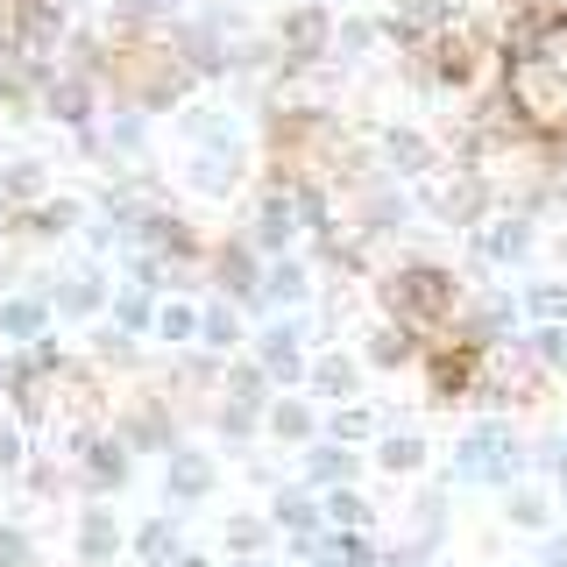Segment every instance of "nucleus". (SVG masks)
Segmentation results:
<instances>
[{
	"instance_id": "nucleus-3",
	"label": "nucleus",
	"mask_w": 567,
	"mask_h": 567,
	"mask_svg": "<svg viewBox=\"0 0 567 567\" xmlns=\"http://www.w3.org/2000/svg\"><path fill=\"white\" fill-rule=\"evenodd\" d=\"M419 362H425V383H433V398L454 404V398H468V390H475V377H483V362H489V348H475L468 333H461V341L419 348Z\"/></svg>"
},
{
	"instance_id": "nucleus-31",
	"label": "nucleus",
	"mask_w": 567,
	"mask_h": 567,
	"mask_svg": "<svg viewBox=\"0 0 567 567\" xmlns=\"http://www.w3.org/2000/svg\"><path fill=\"white\" fill-rule=\"evenodd\" d=\"M404 220H412V206H404L390 185H369V227H362V235H398Z\"/></svg>"
},
{
	"instance_id": "nucleus-30",
	"label": "nucleus",
	"mask_w": 567,
	"mask_h": 567,
	"mask_svg": "<svg viewBox=\"0 0 567 567\" xmlns=\"http://www.w3.org/2000/svg\"><path fill=\"white\" fill-rule=\"evenodd\" d=\"M539 369H567V319H539V333L532 341H518Z\"/></svg>"
},
{
	"instance_id": "nucleus-33",
	"label": "nucleus",
	"mask_w": 567,
	"mask_h": 567,
	"mask_svg": "<svg viewBox=\"0 0 567 567\" xmlns=\"http://www.w3.org/2000/svg\"><path fill=\"white\" fill-rule=\"evenodd\" d=\"M106 22H114V29H135V35H150L156 22H164V0H106Z\"/></svg>"
},
{
	"instance_id": "nucleus-44",
	"label": "nucleus",
	"mask_w": 567,
	"mask_h": 567,
	"mask_svg": "<svg viewBox=\"0 0 567 567\" xmlns=\"http://www.w3.org/2000/svg\"><path fill=\"white\" fill-rule=\"evenodd\" d=\"M262 546H270V525H262V518H235V525H227V554H262Z\"/></svg>"
},
{
	"instance_id": "nucleus-4",
	"label": "nucleus",
	"mask_w": 567,
	"mask_h": 567,
	"mask_svg": "<svg viewBox=\"0 0 567 567\" xmlns=\"http://www.w3.org/2000/svg\"><path fill=\"white\" fill-rule=\"evenodd\" d=\"M327 43H333V14L319 8V0H298V8L277 22V50H284L277 64H319Z\"/></svg>"
},
{
	"instance_id": "nucleus-51",
	"label": "nucleus",
	"mask_w": 567,
	"mask_h": 567,
	"mask_svg": "<svg viewBox=\"0 0 567 567\" xmlns=\"http://www.w3.org/2000/svg\"><path fill=\"white\" fill-rule=\"evenodd\" d=\"M319 567H341V560H327V554H319Z\"/></svg>"
},
{
	"instance_id": "nucleus-52",
	"label": "nucleus",
	"mask_w": 567,
	"mask_h": 567,
	"mask_svg": "<svg viewBox=\"0 0 567 567\" xmlns=\"http://www.w3.org/2000/svg\"><path fill=\"white\" fill-rule=\"evenodd\" d=\"M560 262H567V235H560Z\"/></svg>"
},
{
	"instance_id": "nucleus-37",
	"label": "nucleus",
	"mask_w": 567,
	"mask_h": 567,
	"mask_svg": "<svg viewBox=\"0 0 567 567\" xmlns=\"http://www.w3.org/2000/svg\"><path fill=\"white\" fill-rule=\"evenodd\" d=\"M156 341H171V348H185V341H199V312L192 306H156Z\"/></svg>"
},
{
	"instance_id": "nucleus-41",
	"label": "nucleus",
	"mask_w": 567,
	"mask_h": 567,
	"mask_svg": "<svg viewBox=\"0 0 567 567\" xmlns=\"http://www.w3.org/2000/svg\"><path fill=\"white\" fill-rule=\"evenodd\" d=\"M525 312H532V319H567V277L532 284V291H525Z\"/></svg>"
},
{
	"instance_id": "nucleus-19",
	"label": "nucleus",
	"mask_w": 567,
	"mask_h": 567,
	"mask_svg": "<svg viewBox=\"0 0 567 567\" xmlns=\"http://www.w3.org/2000/svg\"><path fill=\"white\" fill-rule=\"evenodd\" d=\"M270 525L291 532V539H319V496H312V489H277Z\"/></svg>"
},
{
	"instance_id": "nucleus-15",
	"label": "nucleus",
	"mask_w": 567,
	"mask_h": 567,
	"mask_svg": "<svg viewBox=\"0 0 567 567\" xmlns=\"http://www.w3.org/2000/svg\"><path fill=\"white\" fill-rule=\"evenodd\" d=\"M354 468H362V454H354L348 440H312V454H306V483H312V489L354 483Z\"/></svg>"
},
{
	"instance_id": "nucleus-25",
	"label": "nucleus",
	"mask_w": 567,
	"mask_h": 567,
	"mask_svg": "<svg viewBox=\"0 0 567 567\" xmlns=\"http://www.w3.org/2000/svg\"><path fill=\"white\" fill-rule=\"evenodd\" d=\"M369 362H377V369H404V362H419V333L390 319V327L369 333Z\"/></svg>"
},
{
	"instance_id": "nucleus-27",
	"label": "nucleus",
	"mask_w": 567,
	"mask_h": 567,
	"mask_svg": "<svg viewBox=\"0 0 567 567\" xmlns=\"http://www.w3.org/2000/svg\"><path fill=\"white\" fill-rule=\"evenodd\" d=\"M199 341H206L213 354H235V348H241V312H235V306H206V312H199Z\"/></svg>"
},
{
	"instance_id": "nucleus-34",
	"label": "nucleus",
	"mask_w": 567,
	"mask_h": 567,
	"mask_svg": "<svg viewBox=\"0 0 567 567\" xmlns=\"http://www.w3.org/2000/svg\"><path fill=\"white\" fill-rule=\"evenodd\" d=\"M114 327H128V333H150V327H156V291H135V284H128V291L114 298Z\"/></svg>"
},
{
	"instance_id": "nucleus-10",
	"label": "nucleus",
	"mask_w": 567,
	"mask_h": 567,
	"mask_svg": "<svg viewBox=\"0 0 567 567\" xmlns=\"http://www.w3.org/2000/svg\"><path fill=\"white\" fill-rule=\"evenodd\" d=\"M532 256V220L525 213H496V220L475 235V262L483 270H504V262H525Z\"/></svg>"
},
{
	"instance_id": "nucleus-46",
	"label": "nucleus",
	"mask_w": 567,
	"mask_h": 567,
	"mask_svg": "<svg viewBox=\"0 0 567 567\" xmlns=\"http://www.w3.org/2000/svg\"><path fill=\"white\" fill-rule=\"evenodd\" d=\"M0 567H35V539L22 525H0Z\"/></svg>"
},
{
	"instance_id": "nucleus-22",
	"label": "nucleus",
	"mask_w": 567,
	"mask_h": 567,
	"mask_svg": "<svg viewBox=\"0 0 567 567\" xmlns=\"http://www.w3.org/2000/svg\"><path fill=\"white\" fill-rule=\"evenodd\" d=\"M383 164L398 177H419L425 164H433V142H425L419 128H383Z\"/></svg>"
},
{
	"instance_id": "nucleus-39",
	"label": "nucleus",
	"mask_w": 567,
	"mask_h": 567,
	"mask_svg": "<svg viewBox=\"0 0 567 567\" xmlns=\"http://www.w3.org/2000/svg\"><path fill=\"white\" fill-rule=\"evenodd\" d=\"M121 440H128V447H171V419L150 404V412H135L128 425H121Z\"/></svg>"
},
{
	"instance_id": "nucleus-38",
	"label": "nucleus",
	"mask_w": 567,
	"mask_h": 567,
	"mask_svg": "<svg viewBox=\"0 0 567 567\" xmlns=\"http://www.w3.org/2000/svg\"><path fill=\"white\" fill-rule=\"evenodd\" d=\"M185 135L199 142V150H213V142H235V121H227L220 106H192V114H185Z\"/></svg>"
},
{
	"instance_id": "nucleus-53",
	"label": "nucleus",
	"mask_w": 567,
	"mask_h": 567,
	"mask_svg": "<svg viewBox=\"0 0 567 567\" xmlns=\"http://www.w3.org/2000/svg\"><path fill=\"white\" fill-rule=\"evenodd\" d=\"M419 567H440V560H419Z\"/></svg>"
},
{
	"instance_id": "nucleus-18",
	"label": "nucleus",
	"mask_w": 567,
	"mask_h": 567,
	"mask_svg": "<svg viewBox=\"0 0 567 567\" xmlns=\"http://www.w3.org/2000/svg\"><path fill=\"white\" fill-rule=\"evenodd\" d=\"M377 43H383V22H377V14H341V22H333V43H327V58H341V64H362Z\"/></svg>"
},
{
	"instance_id": "nucleus-17",
	"label": "nucleus",
	"mask_w": 567,
	"mask_h": 567,
	"mask_svg": "<svg viewBox=\"0 0 567 567\" xmlns=\"http://www.w3.org/2000/svg\"><path fill=\"white\" fill-rule=\"evenodd\" d=\"M114 554H121L114 511H79V560L85 567H114Z\"/></svg>"
},
{
	"instance_id": "nucleus-50",
	"label": "nucleus",
	"mask_w": 567,
	"mask_h": 567,
	"mask_svg": "<svg viewBox=\"0 0 567 567\" xmlns=\"http://www.w3.org/2000/svg\"><path fill=\"white\" fill-rule=\"evenodd\" d=\"M171 567H213V560H206V554H177Z\"/></svg>"
},
{
	"instance_id": "nucleus-21",
	"label": "nucleus",
	"mask_w": 567,
	"mask_h": 567,
	"mask_svg": "<svg viewBox=\"0 0 567 567\" xmlns=\"http://www.w3.org/2000/svg\"><path fill=\"white\" fill-rule=\"evenodd\" d=\"M319 518H327L333 532H369V518H377V504H369L362 489L333 483V489H327V504H319Z\"/></svg>"
},
{
	"instance_id": "nucleus-35",
	"label": "nucleus",
	"mask_w": 567,
	"mask_h": 567,
	"mask_svg": "<svg viewBox=\"0 0 567 567\" xmlns=\"http://www.w3.org/2000/svg\"><path fill=\"white\" fill-rule=\"evenodd\" d=\"M312 425H319V419H312V404H306V398L270 404V433H277V440H312Z\"/></svg>"
},
{
	"instance_id": "nucleus-32",
	"label": "nucleus",
	"mask_w": 567,
	"mask_h": 567,
	"mask_svg": "<svg viewBox=\"0 0 567 567\" xmlns=\"http://www.w3.org/2000/svg\"><path fill=\"white\" fill-rule=\"evenodd\" d=\"M135 554L150 560V567H171V560H177V525H171V518H150V525L135 532Z\"/></svg>"
},
{
	"instance_id": "nucleus-45",
	"label": "nucleus",
	"mask_w": 567,
	"mask_h": 567,
	"mask_svg": "<svg viewBox=\"0 0 567 567\" xmlns=\"http://www.w3.org/2000/svg\"><path fill=\"white\" fill-rule=\"evenodd\" d=\"M369 433H377V412H369V404H348V412H333V440H348V447H354V440H369Z\"/></svg>"
},
{
	"instance_id": "nucleus-23",
	"label": "nucleus",
	"mask_w": 567,
	"mask_h": 567,
	"mask_svg": "<svg viewBox=\"0 0 567 567\" xmlns=\"http://www.w3.org/2000/svg\"><path fill=\"white\" fill-rule=\"evenodd\" d=\"M483 206H489V185H483V171H461V185L440 199V213H447V227H475L483 220Z\"/></svg>"
},
{
	"instance_id": "nucleus-29",
	"label": "nucleus",
	"mask_w": 567,
	"mask_h": 567,
	"mask_svg": "<svg viewBox=\"0 0 567 567\" xmlns=\"http://www.w3.org/2000/svg\"><path fill=\"white\" fill-rule=\"evenodd\" d=\"M504 518L518 525V532H546V518H554V504H546L539 489H511V483H504Z\"/></svg>"
},
{
	"instance_id": "nucleus-7",
	"label": "nucleus",
	"mask_w": 567,
	"mask_h": 567,
	"mask_svg": "<svg viewBox=\"0 0 567 567\" xmlns=\"http://www.w3.org/2000/svg\"><path fill=\"white\" fill-rule=\"evenodd\" d=\"M35 100H43L50 121H64V128H93V79H79V71H43V85H35Z\"/></svg>"
},
{
	"instance_id": "nucleus-6",
	"label": "nucleus",
	"mask_w": 567,
	"mask_h": 567,
	"mask_svg": "<svg viewBox=\"0 0 567 567\" xmlns=\"http://www.w3.org/2000/svg\"><path fill=\"white\" fill-rule=\"evenodd\" d=\"M213 277H220V291L235 298V306H256L262 298V248L256 241H220L213 248Z\"/></svg>"
},
{
	"instance_id": "nucleus-16",
	"label": "nucleus",
	"mask_w": 567,
	"mask_h": 567,
	"mask_svg": "<svg viewBox=\"0 0 567 567\" xmlns=\"http://www.w3.org/2000/svg\"><path fill=\"white\" fill-rule=\"evenodd\" d=\"M100 306H106V284H100V270H79V277L50 284V312H64V319H93Z\"/></svg>"
},
{
	"instance_id": "nucleus-5",
	"label": "nucleus",
	"mask_w": 567,
	"mask_h": 567,
	"mask_svg": "<svg viewBox=\"0 0 567 567\" xmlns=\"http://www.w3.org/2000/svg\"><path fill=\"white\" fill-rule=\"evenodd\" d=\"M135 241L150 248V256H164L171 270H177V262H192V256H199V235H192V220H185V213H171V206H142V227H135Z\"/></svg>"
},
{
	"instance_id": "nucleus-1",
	"label": "nucleus",
	"mask_w": 567,
	"mask_h": 567,
	"mask_svg": "<svg viewBox=\"0 0 567 567\" xmlns=\"http://www.w3.org/2000/svg\"><path fill=\"white\" fill-rule=\"evenodd\" d=\"M454 306H461V284H454V270H440V262H404V270L383 277V312L412 333L454 319Z\"/></svg>"
},
{
	"instance_id": "nucleus-11",
	"label": "nucleus",
	"mask_w": 567,
	"mask_h": 567,
	"mask_svg": "<svg viewBox=\"0 0 567 567\" xmlns=\"http://www.w3.org/2000/svg\"><path fill=\"white\" fill-rule=\"evenodd\" d=\"M298 235V206H291V185H270L262 192V206H256V227H248V241L262 248V256H284Z\"/></svg>"
},
{
	"instance_id": "nucleus-20",
	"label": "nucleus",
	"mask_w": 567,
	"mask_h": 567,
	"mask_svg": "<svg viewBox=\"0 0 567 567\" xmlns=\"http://www.w3.org/2000/svg\"><path fill=\"white\" fill-rule=\"evenodd\" d=\"M14 220H22V235H35V241H58V235L79 227V206H71V199H35V206L14 213Z\"/></svg>"
},
{
	"instance_id": "nucleus-28",
	"label": "nucleus",
	"mask_w": 567,
	"mask_h": 567,
	"mask_svg": "<svg viewBox=\"0 0 567 567\" xmlns=\"http://www.w3.org/2000/svg\"><path fill=\"white\" fill-rule=\"evenodd\" d=\"M43 199V164H14V171H0V206L8 213H22Z\"/></svg>"
},
{
	"instance_id": "nucleus-40",
	"label": "nucleus",
	"mask_w": 567,
	"mask_h": 567,
	"mask_svg": "<svg viewBox=\"0 0 567 567\" xmlns=\"http://www.w3.org/2000/svg\"><path fill=\"white\" fill-rule=\"evenodd\" d=\"M142 142H150L142 106H121V114H114V142H106V150H114V156H142Z\"/></svg>"
},
{
	"instance_id": "nucleus-43",
	"label": "nucleus",
	"mask_w": 567,
	"mask_h": 567,
	"mask_svg": "<svg viewBox=\"0 0 567 567\" xmlns=\"http://www.w3.org/2000/svg\"><path fill=\"white\" fill-rule=\"evenodd\" d=\"M93 348H100V362H135V333H128V327H114V319H106V327L93 333Z\"/></svg>"
},
{
	"instance_id": "nucleus-36",
	"label": "nucleus",
	"mask_w": 567,
	"mask_h": 567,
	"mask_svg": "<svg viewBox=\"0 0 567 567\" xmlns=\"http://www.w3.org/2000/svg\"><path fill=\"white\" fill-rule=\"evenodd\" d=\"M377 461H383L390 475H412L419 461H425V440H419V433H383V447H377Z\"/></svg>"
},
{
	"instance_id": "nucleus-2",
	"label": "nucleus",
	"mask_w": 567,
	"mask_h": 567,
	"mask_svg": "<svg viewBox=\"0 0 567 567\" xmlns=\"http://www.w3.org/2000/svg\"><path fill=\"white\" fill-rule=\"evenodd\" d=\"M518 468H525V447H518V433H511L504 419L475 425V433L454 447V475H461V483H518Z\"/></svg>"
},
{
	"instance_id": "nucleus-12",
	"label": "nucleus",
	"mask_w": 567,
	"mask_h": 567,
	"mask_svg": "<svg viewBox=\"0 0 567 567\" xmlns=\"http://www.w3.org/2000/svg\"><path fill=\"white\" fill-rule=\"evenodd\" d=\"M164 496H171V504H199V496H213V454L171 447V461H164Z\"/></svg>"
},
{
	"instance_id": "nucleus-54",
	"label": "nucleus",
	"mask_w": 567,
	"mask_h": 567,
	"mask_svg": "<svg viewBox=\"0 0 567 567\" xmlns=\"http://www.w3.org/2000/svg\"><path fill=\"white\" fill-rule=\"evenodd\" d=\"M164 8H171V0H164Z\"/></svg>"
},
{
	"instance_id": "nucleus-8",
	"label": "nucleus",
	"mask_w": 567,
	"mask_h": 567,
	"mask_svg": "<svg viewBox=\"0 0 567 567\" xmlns=\"http://www.w3.org/2000/svg\"><path fill=\"white\" fill-rule=\"evenodd\" d=\"M256 354H262V377H277V383H298L306 377V327L298 319H270L262 327V341H256Z\"/></svg>"
},
{
	"instance_id": "nucleus-48",
	"label": "nucleus",
	"mask_w": 567,
	"mask_h": 567,
	"mask_svg": "<svg viewBox=\"0 0 567 567\" xmlns=\"http://www.w3.org/2000/svg\"><path fill=\"white\" fill-rule=\"evenodd\" d=\"M227 383H235V398H256V404H262V383H270V377L241 362V369H227Z\"/></svg>"
},
{
	"instance_id": "nucleus-42",
	"label": "nucleus",
	"mask_w": 567,
	"mask_h": 567,
	"mask_svg": "<svg viewBox=\"0 0 567 567\" xmlns=\"http://www.w3.org/2000/svg\"><path fill=\"white\" fill-rule=\"evenodd\" d=\"M256 425H262V404L256 398H227V412H220V433L227 440H248Z\"/></svg>"
},
{
	"instance_id": "nucleus-14",
	"label": "nucleus",
	"mask_w": 567,
	"mask_h": 567,
	"mask_svg": "<svg viewBox=\"0 0 567 567\" xmlns=\"http://www.w3.org/2000/svg\"><path fill=\"white\" fill-rule=\"evenodd\" d=\"M43 333H50V291L0 298V341H43Z\"/></svg>"
},
{
	"instance_id": "nucleus-47",
	"label": "nucleus",
	"mask_w": 567,
	"mask_h": 567,
	"mask_svg": "<svg viewBox=\"0 0 567 567\" xmlns=\"http://www.w3.org/2000/svg\"><path fill=\"white\" fill-rule=\"evenodd\" d=\"M29 461V440H22V425L14 419H0V475H14Z\"/></svg>"
},
{
	"instance_id": "nucleus-13",
	"label": "nucleus",
	"mask_w": 567,
	"mask_h": 567,
	"mask_svg": "<svg viewBox=\"0 0 567 567\" xmlns=\"http://www.w3.org/2000/svg\"><path fill=\"white\" fill-rule=\"evenodd\" d=\"M235 185H241V150H235V142H213V150L192 156V192H206V199H227Z\"/></svg>"
},
{
	"instance_id": "nucleus-49",
	"label": "nucleus",
	"mask_w": 567,
	"mask_h": 567,
	"mask_svg": "<svg viewBox=\"0 0 567 567\" xmlns=\"http://www.w3.org/2000/svg\"><path fill=\"white\" fill-rule=\"evenodd\" d=\"M539 567H567V532H554V539L539 546Z\"/></svg>"
},
{
	"instance_id": "nucleus-9",
	"label": "nucleus",
	"mask_w": 567,
	"mask_h": 567,
	"mask_svg": "<svg viewBox=\"0 0 567 567\" xmlns=\"http://www.w3.org/2000/svg\"><path fill=\"white\" fill-rule=\"evenodd\" d=\"M128 440L121 433H85V461H79V475H85V489L93 496H106V489H121L128 483Z\"/></svg>"
},
{
	"instance_id": "nucleus-26",
	"label": "nucleus",
	"mask_w": 567,
	"mask_h": 567,
	"mask_svg": "<svg viewBox=\"0 0 567 567\" xmlns=\"http://www.w3.org/2000/svg\"><path fill=\"white\" fill-rule=\"evenodd\" d=\"M306 383L319 390V398H354V383H362V377H354L348 354H319V362H306Z\"/></svg>"
},
{
	"instance_id": "nucleus-24",
	"label": "nucleus",
	"mask_w": 567,
	"mask_h": 567,
	"mask_svg": "<svg viewBox=\"0 0 567 567\" xmlns=\"http://www.w3.org/2000/svg\"><path fill=\"white\" fill-rule=\"evenodd\" d=\"M306 262H291V256H277V262H262V298L270 306H306Z\"/></svg>"
}]
</instances>
